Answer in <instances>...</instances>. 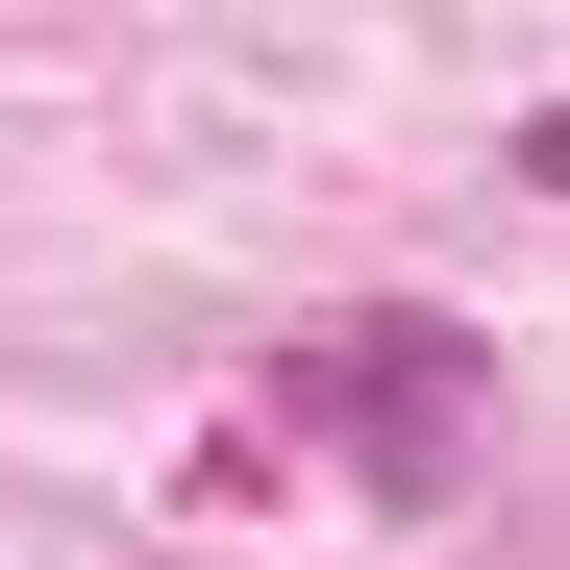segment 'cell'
I'll return each instance as SVG.
<instances>
[{"mask_svg":"<svg viewBox=\"0 0 570 570\" xmlns=\"http://www.w3.org/2000/svg\"><path fill=\"white\" fill-rule=\"evenodd\" d=\"M273 397H298V446H347L372 497H446V446H471V397H497V347L422 323V298H372V323H323L298 372H273Z\"/></svg>","mask_w":570,"mask_h":570,"instance_id":"obj_1","label":"cell"},{"mask_svg":"<svg viewBox=\"0 0 570 570\" xmlns=\"http://www.w3.org/2000/svg\"><path fill=\"white\" fill-rule=\"evenodd\" d=\"M521 174H546V199H570V100H546V125H521Z\"/></svg>","mask_w":570,"mask_h":570,"instance_id":"obj_2","label":"cell"}]
</instances>
